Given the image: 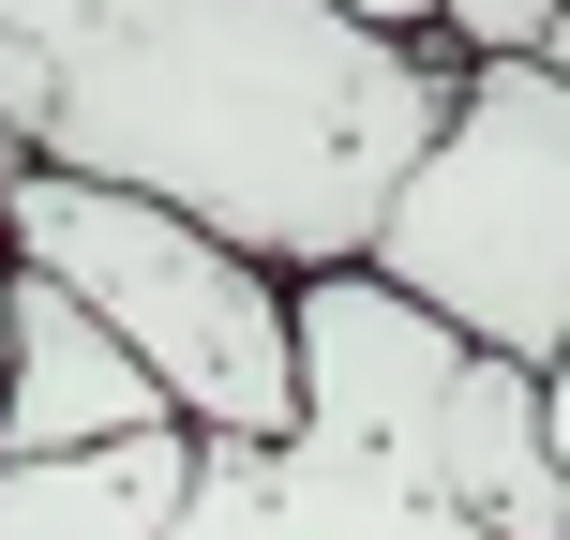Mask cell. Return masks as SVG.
Instances as JSON below:
<instances>
[{"mask_svg":"<svg viewBox=\"0 0 570 540\" xmlns=\"http://www.w3.org/2000/svg\"><path fill=\"white\" fill-rule=\"evenodd\" d=\"M435 106H451V46H391L331 0H120L46 76L0 166L150 196L226 256H256L271 285H301L361 271Z\"/></svg>","mask_w":570,"mask_h":540,"instance_id":"1","label":"cell"},{"mask_svg":"<svg viewBox=\"0 0 570 540\" xmlns=\"http://www.w3.org/2000/svg\"><path fill=\"white\" fill-rule=\"evenodd\" d=\"M285 435H331V451L421 481L435 511H465L495 540H570L556 375L481 361L465 331H435L375 271H301L285 285Z\"/></svg>","mask_w":570,"mask_h":540,"instance_id":"2","label":"cell"},{"mask_svg":"<svg viewBox=\"0 0 570 540\" xmlns=\"http://www.w3.org/2000/svg\"><path fill=\"white\" fill-rule=\"evenodd\" d=\"M361 271L465 331L481 361L556 375L570 345V60H451V106L405 150Z\"/></svg>","mask_w":570,"mask_h":540,"instance_id":"3","label":"cell"},{"mask_svg":"<svg viewBox=\"0 0 570 540\" xmlns=\"http://www.w3.org/2000/svg\"><path fill=\"white\" fill-rule=\"evenodd\" d=\"M0 271L60 285L196 451L285 435V285L256 256H226L210 226L106 196V180H60V166H0Z\"/></svg>","mask_w":570,"mask_h":540,"instance_id":"4","label":"cell"},{"mask_svg":"<svg viewBox=\"0 0 570 540\" xmlns=\"http://www.w3.org/2000/svg\"><path fill=\"white\" fill-rule=\"evenodd\" d=\"M166 540H495V526L435 511L421 481L331 451V435H256V451H196Z\"/></svg>","mask_w":570,"mask_h":540,"instance_id":"5","label":"cell"},{"mask_svg":"<svg viewBox=\"0 0 570 540\" xmlns=\"http://www.w3.org/2000/svg\"><path fill=\"white\" fill-rule=\"evenodd\" d=\"M106 435H180V421L150 405V375L120 361L60 285L0 271V465H30V451H106Z\"/></svg>","mask_w":570,"mask_h":540,"instance_id":"6","label":"cell"},{"mask_svg":"<svg viewBox=\"0 0 570 540\" xmlns=\"http://www.w3.org/2000/svg\"><path fill=\"white\" fill-rule=\"evenodd\" d=\"M196 435H106V451H30L0 465V540H166Z\"/></svg>","mask_w":570,"mask_h":540,"instance_id":"7","label":"cell"},{"mask_svg":"<svg viewBox=\"0 0 570 540\" xmlns=\"http://www.w3.org/2000/svg\"><path fill=\"white\" fill-rule=\"evenodd\" d=\"M331 16L391 30V46H451V60H556L570 0H331Z\"/></svg>","mask_w":570,"mask_h":540,"instance_id":"8","label":"cell"},{"mask_svg":"<svg viewBox=\"0 0 570 540\" xmlns=\"http://www.w3.org/2000/svg\"><path fill=\"white\" fill-rule=\"evenodd\" d=\"M106 16H120V0H0V150L30 136L46 76H60V60H76V46H90Z\"/></svg>","mask_w":570,"mask_h":540,"instance_id":"9","label":"cell"}]
</instances>
